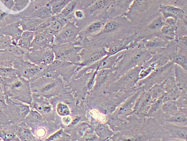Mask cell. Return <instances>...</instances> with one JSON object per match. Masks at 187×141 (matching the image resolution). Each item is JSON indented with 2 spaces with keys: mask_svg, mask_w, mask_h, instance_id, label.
I'll return each mask as SVG.
<instances>
[{
  "mask_svg": "<svg viewBox=\"0 0 187 141\" xmlns=\"http://www.w3.org/2000/svg\"><path fill=\"white\" fill-rule=\"evenodd\" d=\"M164 23L165 22L163 18L159 17L151 22V23H150L149 25H148V28L151 30H158L160 28H162V27L164 26Z\"/></svg>",
  "mask_w": 187,
  "mask_h": 141,
  "instance_id": "17",
  "label": "cell"
},
{
  "mask_svg": "<svg viewBox=\"0 0 187 141\" xmlns=\"http://www.w3.org/2000/svg\"><path fill=\"white\" fill-rule=\"evenodd\" d=\"M119 27V24L116 21H110L106 23L103 29V33H108L113 32Z\"/></svg>",
  "mask_w": 187,
  "mask_h": 141,
  "instance_id": "14",
  "label": "cell"
},
{
  "mask_svg": "<svg viewBox=\"0 0 187 141\" xmlns=\"http://www.w3.org/2000/svg\"><path fill=\"white\" fill-rule=\"evenodd\" d=\"M152 100L151 95L149 92L142 94L140 95V97L138 98V99H136L134 105V110L139 112L144 111L150 106Z\"/></svg>",
  "mask_w": 187,
  "mask_h": 141,
  "instance_id": "2",
  "label": "cell"
},
{
  "mask_svg": "<svg viewBox=\"0 0 187 141\" xmlns=\"http://www.w3.org/2000/svg\"><path fill=\"white\" fill-rule=\"evenodd\" d=\"M54 86H55V84L53 83L49 84L47 86H44L42 90V91L44 92H47L50 91L51 89H53V88L54 87Z\"/></svg>",
  "mask_w": 187,
  "mask_h": 141,
  "instance_id": "29",
  "label": "cell"
},
{
  "mask_svg": "<svg viewBox=\"0 0 187 141\" xmlns=\"http://www.w3.org/2000/svg\"><path fill=\"white\" fill-rule=\"evenodd\" d=\"M75 16L77 17L78 18H83V17L84 16L83 13L81 11H77L75 12Z\"/></svg>",
  "mask_w": 187,
  "mask_h": 141,
  "instance_id": "34",
  "label": "cell"
},
{
  "mask_svg": "<svg viewBox=\"0 0 187 141\" xmlns=\"http://www.w3.org/2000/svg\"><path fill=\"white\" fill-rule=\"evenodd\" d=\"M162 109L164 113L170 115H173L179 111L178 106L174 100L164 101L162 106Z\"/></svg>",
  "mask_w": 187,
  "mask_h": 141,
  "instance_id": "5",
  "label": "cell"
},
{
  "mask_svg": "<svg viewBox=\"0 0 187 141\" xmlns=\"http://www.w3.org/2000/svg\"><path fill=\"white\" fill-rule=\"evenodd\" d=\"M171 131L180 139L187 140V128L171 126Z\"/></svg>",
  "mask_w": 187,
  "mask_h": 141,
  "instance_id": "13",
  "label": "cell"
},
{
  "mask_svg": "<svg viewBox=\"0 0 187 141\" xmlns=\"http://www.w3.org/2000/svg\"><path fill=\"white\" fill-rule=\"evenodd\" d=\"M61 28V25L58 22H53V24L51 25V29L53 31H57Z\"/></svg>",
  "mask_w": 187,
  "mask_h": 141,
  "instance_id": "30",
  "label": "cell"
},
{
  "mask_svg": "<svg viewBox=\"0 0 187 141\" xmlns=\"http://www.w3.org/2000/svg\"><path fill=\"white\" fill-rule=\"evenodd\" d=\"M165 90V86L164 84L162 85H156L154 86L150 91V94L151 95L152 99L156 100L160 97L163 95L164 91Z\"/></svg>",
  "mask_w": 187,
  "mask_h": 141,
  "instance_id": "7",
  "label": "cell"
},
{
  "mask_svg": "<svg viewBox=\"0 0 187 141\" xmlns=\"http://www.w3.org/2000/svg\"><path fill=\"white\" fill-rule=\"evenodd\" d=\"M160 11L162 12L164 17L166 18H183L185 16V11L180 8L172 6H161L160 8Z\"/></svg>",
  "mask_w": 187,
  "mask_h": 141,
  "instance_id": "1",
  "label": "cell"
},
{
  "mask_svg": "<svg viewBox=\"0 0 187 141\" xmlns=\"http://www.w3.org/2000/svg\"><path fill=\"white\" fill-rule=\"evenodd\" d=\"M98 118H99V119L100 120V121L102 122H105L106 120H107V118H106V117H105V115H104V114H100V115H99V117H98Z\"/></svg>",
  "mask_w": 187,
  "mask_h": 141,
  "instance_id": "35",
  "label": "cell"
},
{
  "mask_svg": "<svg viewBox=\"0 0 187 141\" xmlns=\"http://www.w3.org/2000/svg\"><path fill=\"white\" fill-rule=\"evenodd\" d=\"M103 24L102 22L97 21L94 22L92 24H91L86 30L87 33H92L94 32H96L97 31L100 30V28L102 27Z\"/></svg>",
  "mask_w": 187,
  "mask_h": 141,
  "instance_id": "20",
  "label": "cell"
},
{
  "mask_svg": "<svg viewBox=\"0 0 187 141\" xmlns=\"http://www.w3.org/2000/svg\"><path fill=\"white\" fill-rule=\"evenodd\" d=\"M173 62L176 64L177 66H179L183 68V69L187 70V57L185 56L179 55L175 56L174 58Z\"/></svg>",
  "mask_w": 187,
  "mask_h": 141,
  "instance_id": "18",
  "label": "cell"
},
{
  "mask_svg": "<svg viewBox=\"0 0 187 141\" xmlns=\"http://www.w3.org/2000/svg\"><path fill=\"white\" fill-rule=\"evenodd\" d=\"M155 69V67H149L148 69H147L143 70L142 72L140 73V78H143L145 77L146 76L149 75L150 73H151Z\"/></svg>",
  "mask_w": 187,
  "mask_h": 141,
  "instance_id": "26",
  "label": "cell"
},
{
  "mask_svg": "<svg viewBox=\"0 0 187 141\" xmlns=\"http://www.w3.org/2000/svg\"><path fill=\"white\" fill-rule=\"evenodd\" d=\"M164 45V42L162 40H151L146 43V47L149 49H154L163 46Z\"/></svg>",
  "mask_w": 187,
  "mask_h": 141,
  "instance_id": "21",
  "label": "cell"
},
{
  "mask_svg": "<svg viewBox=\"0 0 187 141\" xmlns=\"http://www.w3.org/2000/svg\"><path fill=\"white\" fill-rule=\"evenodd\" d=\"M164 102V96L163 95L161 97H160L159 98H158L157 99H156L153 103L151 104V105L150 106V108L148 112V115H152L155 112L157 111L160 108H162V106Z\"/></svg>",
  "mask_w": 187,
  "mask_h": 141,
  "instance_id": "12",
  "label": "cell"
},
{
  "mask_svg": "<svg viewBox=\"0 0 187 141\" xmlns=\"http://www.w3.org/2000/svg\"><path fill=\"white\" fill-rule=\"evenodd\" d=\"M6 137L7 139H11L13 137V134H7L6 136Z\"/></svg>",
  "mask_w": 187,
  "mask_h": 141,
  "instance_id": "36",
  "label": "cell"
},
{
  "mask_svg": "<svg viewBox=\"0 0 187 141\" xmlns=\"http://www.w3.org/2000/svg\"><path fill=\"white\" fill-rule=\"evenodd\" d=\"M57 111L58 114L62 117L69 115L70 113L69 107L63 103H59L57 105Z\"/></svg>",
  "mask_w": 187,
  "mask_h": 141,
  "instance_id": "19",
  "label": "cell"
},
{
  "mask_svg": "<svg viewBox=\"0 0 187 141\" xmlns=\"http://www.w3.org/2000/svg\"><path fill=\"white\" fill-rule=\"evenodd\" d=\"M45 36L43 35H39L37 36L35 39V42L36 44H40L43 42L45 40Z\"/></svg>",
  "mask_w": 187,
  "mask_h": 141,
  "instance_id": "31",
  "label": "cell"
},
{
  "mask_svg": "<svg viewBox=\"0 0 187 141\" xmlns=\"http://www.w3.org/2000/svg\"><path fill=\"white\" fill-rule=\"evenodd\" d=\"M37 135L39 137H42L45 135V130L44 129H39L37 131Z\"/></svg>",
  "mask_w": 187,
  "mask_h": 141,
  "instance_id": "33",
  "label": "cell"
},
{
  "mask_svg": "<svg viewBox=\"0 0 187 141\" xmlns=\"http://www.w3.org/2000/svg\"><path fill=\"white\" fill-rule=\"evenodd\" d=\"M162 33L168 37H172L174 36V29L173 27L171 26H164L162 27Z\"/></svg>",
  "mask_w": 187,
  "mask_h": 141,
  "instance_id": "23",
  "label": "cell"
},
{
  "mask_svg": "<svg viewBox=\"0 0 187 141\" xmlns=\"http://www.w3.org/2000/svg\"><path fill=\"white\" fill-rule=\"evenodd\" d=\"M53 58H54V56H53V53L49 52V53H47L45 55L43 61L45 62V64H50L53 62Z\"/></svg>",
  "mask_w": 187,
  "mask_h": 141,
  "instance_id": "25",
  "label": "cell"
},
{
  "mask_svg": "<svg viewBox=\"0 0 187 141\" xmlns=\"http://www.w3.org/2000/svg\"><path fill=\"white\" fill-rule=\"evenodd\" d=\"M62 121H63V123L65 125H69L72 122V119L68 115H66V116L63 117L62 118Z\"/></svg>",
  "mask_w": 187,
  "mask_h": 141,
  "instance_id": "28",
  "label": "cell"
},
{
  "mask_svg": "<svg viewBox=\"0 0 187 141\" xmlns=\"http://www.w3.org/2000/svg\"><path fill=\"white\" fill-rule=\"evenodd\" d=\"M168 120L169 122L175 123H186L187 122V115L183 111H178Z\"/></svg>",
  "mask_w": 187,
  "mask_h": 141,
  "instance_id": "9",
  "label": "cell"
},
{
  "mask_svg": "<svg viewBox=\"0 0 187 141\" xmlns=\"http://www.w3.org/2000/svg\"><path fill=\"white\" fill-rule=\"evenodd\" d=\"M125 47L122 42H117L116 44H113L108 48L107 56H111L118 53Z\"/></svg>",
  "mask_w": 187,
  "mask_h": 141,
  "instance_id": "16",
  "label": "cell"
},
{
  "mask_svg": "<svg viewBox=\"0 0 187 141\" xmlns=\"http://www.w3.org/2000/svg\"><path fill=\"white\" fill-rule=\"evenodd\" d=\"M28 111H29V109L26 107H23L20 109V113L22 115H24V116L28 114Z\"/></svg>",
  "mask_w": 187,
  "mask_h": 141,
  "instance_id": "32",
  "label": "cell"
},
{
  "mask_svg": "<svg viewBox=\"0 0 187 141\" xmlns=\"http://www.w3.org/2000/svg\"><path fill=\"white\" fill-rule=\"evenodd\" d=\"M96 132L99 136L102 139H106L111 134V131L104 125L98 126L96 128Z\"/></svg>",
  "mask_w": 187,
  "mask_h": 141,
  "instance_id": "15",
  "label": "cell"
},
{
  "mask_svg": "<svg viewBox=\"0 0 187 141\" xmlns=\"http://www.w3.org/2000/svg\"><path fill=\"white\" fill-rule=\"evenodd\" d=\"M111 72V69H103L100 70L96 76V86H100L102 83L103 82L106 80V78L108 77Z\"/></svg>",
  "mask_w": 187,
  "mask_h": 141,
  "instance_id": "8",
  "label": "cell"
},
{
  "mask_svg": "<svg viewBox=\"0 0 187 141\" xmlns=\"http://www.w3.org/2000/svg\"><path fill=\"white\" fill-rule=\"evenodd\" d=\"M75 6H76V2H75L74 1H72L70 2L62 11L63 15L66 16L70 15L74 9Z\"/></svg>",
  "mask_w": 187,
  "mask_h": 141,
  "instance_id": "22",
  "label": "cell"
},
{
  "mask_svg": "<svg viewBox=\"0 0 187 141\" xmlns=\"http://www.w3.org/2000/svg\"><path fill=\"white\" fill-rule=\"evenodd\" d=\"M149 3V0H134L132 9L135 11H143L148 8Z\"/></svg>",
  "mask_w": 187,
  "mask_h": 141,
  "instance_id": "11",
  "label": "cell"
},
{
  "mask_svg": "<svg viewBox=\"0 0 187 141\" xmlns=\"http://www.w3.org/2000/svg\"><path fill=\"white\" fill-rule=\"evenodd\" d=\"M77 32V30L74 26H67L62 33V38L64 40H67L70 38H74L76 36Z\"/></svg>",
  "mask_w": 187,
  "mask_h": 141,
  "instance_id": "10",
  "label": "cell"
},
{
  "mask_svg": "<svg viewBox=\"0 0 187 141\" xmlns=\"http://www.w3.org/2000/svg\"><path fill=\"white\" fill-rule=\"evenodd\" d=\"M176 82L179 90H185L187 86V75L184 70L179 66H176L175 69Z\"/></svg>",
  "mask_w": 187,
  "mask_h": 141,
  "instance_id": "4",
  "label": "cell"
},
{
  "mask_svg": "<svg viewBox=\"0 0 187 141\" xmlns=\"http://www.w3.org/2000/svg\"><path fill=\"white\" fill-rule=\"evenodd\" d=\"M177 106L181 107V108H184L185 105L186 106L187 105V96H186V94L182 95L181 97L179 98V99L177 100V101H176Z\"/></svg>",
  "mask_w": 187,
  "mask_h": 141,
  "instance_id": "24",
  "label": "cell"
},
{
  "mask_svg": "<svg viewBox=\"0 0 187 141\" xmlns=\"http://www.w3.org/2000/svg\"><path fill=\"white\" fill-rule=\"evenodd\" d=\"M138 94L134 95L120 106L118 111V114L119 116L126 115L130 113L133 108H134L135 101L138 99Z\"/></svg>",
  "mask_w": 187,
  "mask_h": 141,
  "instance_id": "3",
  "label": "cell"
},
{
  "mask_svg": "<svg viewBox=\"0 0 187 141\" xmlns=\"http://www.w3.org/2000/svg\"><path fill=\"white\" fill-rule=\"evenodd\" d=\"M108 55V52L104 49L100 50L99 52L95 53L91 55L88 59L84 63L85 65H88L90 64H92L98 61L99 60H101L102 58L105 57V56Z\"/></svg>",
  "mask_w": 187,
  "mask_h": 141,
  "instance_id": "6",
  "label": "cell"
},
{
  "mask_svg": "<svg viewBox=\"0 0 187 141\" xmlns=\"http://www.w3.org/2000/svg\"><path fill=\"white\" fill-rule=\"evenodd\" d=\"M63 131L62 130H60L59 131H58L57 133H56L54 135H52L51 137H49V139H48V140H50V141H52V140H54V139H58L59 137L61 136L63 134Z\"/></svg>",
  "mask_w": 187,
  "mask_h": 141,
  "instance_id": "27",
  "label": "cell"
}]
</instances>
